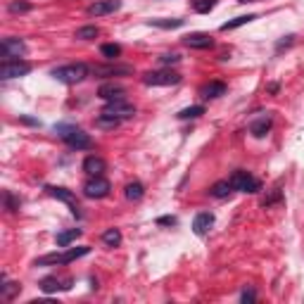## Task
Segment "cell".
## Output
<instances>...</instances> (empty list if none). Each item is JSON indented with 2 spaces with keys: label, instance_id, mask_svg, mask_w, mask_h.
<instances>
[{
  "label": "cell",
  "instance_id": "cell-1",
  "mask_svg": "<svg viewBox=\"0 0 304 304\" xmlns=\"http://www.w3.org/2000/svg\"><path fill=\"white\" fill-rule=\"evenodd\" d=\"M91 74V67L83 64V62H74V64H64V67H57L52 69L50 76H55L60 83H67V86H74V83H81L86 76Z\"/></svg>",
  "mask_w": 304,
  "mask_h": 304
},
{
  "label": "cell",
  "instance_id": "cell-2",
  "mask_svg": "<svg viewBox=\"0 0 304 304\" xmlns=\"http://www.w3.org/2000/svg\"><path fill=\"white\" fill-rule=\"evenodd\" d=\"M91 252V247H69V250H64V252H52V254H46V257L36 259L33 261V266H57V264H72L76 259L86 257Z\"/></svg>",
  "mask_w": 304,
  "mask_h": 304
},
{
  "label": "cell",
  "instance_id": "cell-3",
  "mask_svg": "<svg viewBox=\"0 0 304 304\" xmlns=\"http://www.w3.org/2000/svg\"><path fill=\"white\" fill-rule=\"evenodd\" d=\"M55 131L60 133V138L72 148V150H88L93 145L91 136L83 131V128H78V126H55Z\"/></svg>",
  "mask_w": 304,
  "mask_h": 304
},
{
  "label": "cell",
  "instance_id": "cell-4",
  "mask_svg": "<svg viewBox=\"0 0 304 304\" xmlns=\"http://www.w3.org/2000/svg\"><path fill=\"white\" fill-rule=\"evenodd\" d=\"M228 181L233 185V190H238V193H250V195H254V193L261 190V183H259L250 171H245V169L233 171V176H230Z\"/></svg>",
  "mask_w": 304,
  "mask_h": 304
},
{
  "label": "cell",
  "instance_id": "cell-5",
  "mask_svg": "<svg viewBox=\"0 0 304 304\" xmlns=\"http://www.w3.org/2000/svg\"><path fill=\"white\" fill-rule=\"evenodd\" d=\"M183 76L178 72H171V69H159V72H148L143 74V83L145 86H176L181 83Z\"/></svg>",
  "mask_w": 304,
  "mask_h": 304
},
{
  "label": "cell",
  "instance_id": "cell-6",
  "mask_svg": "<svg viewBox=\"0 0 304 304\" xmlns=\"http://www.w3.org/2000/svg\"><path fill=\"white\" fill-rule=\"evenodd\" d=\"M100 114H102V117H112V119L124 122V119H133V117H136V107L128 105L126 100H114V102H107L105 109H102Z\"/></svg>",
  "mask_w": 304,
  "mask_h": 304
},
{
  "label": "cell",
  "instance_id": "cell-7",
  "mask_svg": "<svg viewBox=\"0 0 304 304\" xmlns=\"http://www.w3.org/2000/svg\"><path fill=\"white\" fill-rule=\"evenodd\" d=\"M109 190H112V185L105 176H91V181H86L83 185V195L88 200H102L109 195Z\"/></svg>",
  "mask_w": 304,
  "mask_h": 304
},
{
  "label": "cell",
  "instance_id": "cell-8",
  "mask_svg": "<svg viewBox=\"0 0 304 304\" xmlns=\"http://www.w3.org/2000/svg\"><path fill=\"white\" fill-rule=\"evenodd\" d=\"M31 72V64L24 60H7L0 62V78L10 81V78H19V76H26Z\"/></svg>",
  "mask_w": 304,
  "mask_h": 304
},
{
  "label": "cell",
  "instance_id": "cell-9",
  "mask_svg": "<svg viewBox=\"0 0 304 304\" xmlns=\"http://www.w3.org/2000/svg\"><path fill=\"white\" fill-rule=\"evenodd\" d=\"M0 55H2V62L7 60H22L26 55V46L22 38H5L0 43Z\"/></svg>",
  "mask_w": 304,
  "mask_h": 304
},
{
  "label": "cell",
  "instance_id": "cell-10",
  "mask_svg": "<svg viewBox=\"0 0 304 304\" xmlns=\"http://www.w3.org/2000/svg\"><path fill=\"white\" fill-rule=\"evenodd\" d=\"M46 193L50 195V198L60 200V202H67V204L72 207V214H74V216H81L78 204H76V195L69 190V188H62V185H46Z\"/></svg>",
  "mask_w": 304,
  "mask_h": 304
},
{
  "label": "cell",
  "instance_id": "cell-11",
  "mask_svg": "<svg viewBox=\"0 0 304 304\" xmlns=\"http://www.w3.org/2000/svg\"><path fill=\"white\" fill-rule=\"evenodd\" d=\"M91 74L98 76V78H107V76H128L133 74V67L128 64H98V67H91Z\"/></svg>",
  "mask_w": 304,
  "mask_h": 304
},
{
  "label": "cell",
  "instance_id": "cell-12",
  "mask_svg": "<svg viewBox=\"0 0 304 304\" xmlns=\"http://www.w3.org/2000/svg\"><path fill=\"white\" fill-rule=\"evenodd\" d=\"M124 95H126V91H124V86H119V83H102V86L98 88V98H100V100H105V102L126 100Z\"/></svg>",
  "mask_w": 304,
  "mask_h": 304
},
{
  "label": "cell",
  "instance_id": "cell-13",
  "mask_svg": "<svg viewBox=\"0 0 304 304\" xmlns=\"http://www.w3.org/2000/svg\"><path fill=\"white\" fill-rule=\"evenodd\" d=\"M122 10V0H100V2H93L88 7V15L93 17H105V15H112Z\"/></svg>",
  "mask_w": 304,
  "mask_h": 304
},
{
  "label": "cell",
  "instance_id": "cell-14",
  "mask_svg": "<svg viewBox=\"0 0 304 304\" xmlns=\"http://www.w3.org/2000/svg\"><path fill=\"white\" fill-rule=\"evenodd\" d=\"M183 46L193 48V50H207V48L214 46V38L209 33H190L183 38Z\"/></svg>",
  "mask_w": 304,
  "mask_h": 304
},
{
  "label": "cell",
  "instance_id": "cell-15",
  "mask_svg": "<svg viewBox=\"0 0 304 304\" xmlns=\"http://www.w3.org/2000/svg\"><path fill=\"white\" fill-rule=\"evenodd\" d=\"M214 226V214L212 212H200L195 219H193V230L198 235H207L209 228Z\"/></svg>",
  "mask_w": 304,
  "mask_h": 304
},
{
  "label": "cell",
  "instance_id": "cell-16",
  "mask_svg": "<svg viewBox=\"0 0 304 304\" xmlns=\"http://www.w3.org/2000/svg\"><path fill=\"white\" fill-rule=\"evenodd\" d=\"M105 159L102 157H95V154H91V157H86L83 159V171L88 174V176H102L105 174Z\"/></svg>",
  "mask_w": 304,
  "mask_h": 304
},
{
  "label": "cell",
  "instance_id": "cell-17",
  "mask_svg": "<svg viewBox=\"0 0 304 304\" xmlns=\"http://www.w3.org/2000/svg\"><path fill=\"white\" fill-rule=\"evenodd\" d=\"M200 95H202V98H207V100L221 98V95H226V83H224V81H209L207 86H202Z\"/></svg>",
  "mask_w": 304,
  "mask_h": 304
},
{
  "label": "cell",
  "instance_id": "cell-18",
  "mask_svg": "<svg viewBox=\"0 0 304 304\" xmlns=\"http://www.w3.org/2000/svg\"><path fill=\"white\" fill-rule=\"evenodd\" d=\"M230 193H233V185H230V181H216L212 185V190H209V195L216 198V200H226Z\"/></svg>",
  "mask_w": 304,
  "mask_h": 304
},
{
  "label": "cell",
  "instance_id": "cell-19",
  "mask_svg": "<svg viewBox=\"0 0 304 304\" xmlns=\"http://www.w3.org/2000/svg\"><path fill=\"white\" fill-rule=\"evenodd\" d=\"M124 195H126V200H131V202H138V200H143V195H145V188H143V183L133 181L124 188Z\"/></svg>",
  "mask_w": 304,
  "mask_h": 304
},
{
  "label": "cell",
  "instance_id": "cell-20",
  "mask_svg": "<svg viewBox=\"0 0 304 304\" xmlns=\"http://www.w3.org/2000/svg\"><path fill=\"white\" fill-rule=\"evenodd\" d=\"M269 131H271V119H259V122H254L252 126H250V133H252L254 138L269 136Z\"/></svg>",
  "mask_w": 304,
  "mask_h": 304
},
{
  "label": "cell",
  "instance_id": "cell-21",
  "mask_svg": "<svg viewBox=\"0 0 304 304\" xmlns=\"http://www.w3.org/2000/svg\"><path fill=\"white\" fill-rule=\"evenodd\" d=\"M254 19H257V15H240V17H235V19H230V22H226V24H221V31H233V29H238V26H243V24L254 22Z\"/></svg>",
  "mask_w": 304,
  "mask_h": 304
},
{
  "label": "cell",
  "instance_id": "cell-22",
  "mask_svg": "<svg viewBox=\"0 0 304 304\" xmlns=\"http://www.w3.org/2000/svg\"><path fill=\"white\" fill-rule=\"evenodd\" d=\"M102 243L107 247H119L122 245V233H119V228H107L105 233H102Z\"/></svg>",
  "mask_w": 304,
  "mask_h": 304
},
{
  "label": "cell",
  "instance_id": "cell-23",
  "mask_svg": "<svg viewBox=\"0 0 304 304\" xmlns=\"http://www.w3.org/2000/svg\"><path fill=\"white\" fill-rule=\"evenodd\" d=\"M19 290H22L19 283H7L5 276H2V285H0V297H2V300H12Z\"/></svg>",
  "mask_w": 304,
  "mask_h": 304
},
{
  "label": "cell",
  "instance_id": "cell-24",
  "mask_svg": "<svg viewBox=\"0 0 304 304\" xmlns=\"http://www.w3.org/2000/svg\"><path fill=\"white\" fill-rule=\"evenodd\" d=\"M38 285H41V290H43L46 295H52V292H57V290H64V285H62V283L57 280V278H55V276H50V278H43V280H41Z\"/></svg>",
  "mask_w": 304,
  "mask_h": 304
},
{
  "label": "cell",
  "instance_id": "cell-25",
  "mask_svg": "<svg viewBox=\"0 0 304 304\" xmlns=\"http://www.w3.org/2000/svg\"><path fill=\"white\" fill-rule=\"evenodd\" d=\"M78 235H81V228H72V230L57 233V247H67L69 243H74Z\"/></svg>",
  "mask_w": 304,
  "mask_h": 304
},
{
  "label": "cell",
  "instance_id": "cell-26",
  "mask_svg": "<svg viewBox=\"0 0 304 304\" xmlns=\"http://www.w3.org/2000/svg\"><path fill=\"white\" fill-rule=\"evenodd\" d=\"M150 26H157V29H181L183 19H150Z\"/></svg>",
  "mask_w": 304,
  "mask_h": 304
},
{
  "label": "cell",
  "instance_id": "cell-27",
  "mask_svg": "<svg viewBox=\"0 0 304 304\" xmlns=\"http://www.w3.org/2000/svg\"><path fill=\"white\" fill-rule=\"evenodd\" d=\"M204 114V107L202 105H193V107H185V109H181L176 117L178 119H198V117H202Z\"/></svg>",
  "mask_w": 304,
  "mask_h": 304
},
{
  "label": "cell",
  "instance_id": "cell-28",
  "mask_svg": "<svg viewBox=\"0 0 304 304\" xmlns=\"http://www.w3.org/2000/svg\"><path fill=\"white\" fill-rule=\"evenodd\" d=\"M100 52H102V57L114 62L119 55H122V46H117V43H105V46L100 48Z\"/></svg>",
  "mask_w": 304,
  "mask_h": 304
},
{
  "label": "cell",
  "instance_id": "cell-29",
  "mask_svg": "<svg viewBox=\"0 0 304 304\" xmlns=\"http://www.w3.org/2000/svg\"><path fill=\"white\" fill-rule=\"evenodd\" d=\"M98 33H100L98 26H81V29H76V38L78 41H93V38H98Z\"/></svg>",
  "mask_w": 304,
  "mask_h": 304
},
{
  "label": "cell",
  "instance_id": "cell-30",
  "mask_svg": "<svg viewBox=\"0 0 304 304\" xmlns=\"http://www.w3.org/2000/svg\"><path fill=\"white\" fill-rule=\"evenodd\" d=\"M2 202H5V209H7V212H19V204H22V202H19V198H15L10 190L2 193Z\"/></svg>",
  "mask_w": 304,
  "mask_h": 304
},
{
  "label": "cell",
  "instance_id": "cell-31",
  "mask_svg": "<svg viewBox=\"0 0 304 304\" xmlns=\"http://www.w3.org/2000/svg\"><path fill=\"white\" fill-rule=\"evenodd\" d=\"M214 5H216V0H193V10L200 12V15H207V12H212Z\"/></svg>",
  "mask_w": 304,
  "mask_h": 304
},
{
  "label": "cell",
  "instance_id": "cell-32",
  "mask_svg": "<svg viewBox=\"0 0 304 304\" xmlns=\"http://www.w3.org/2000/svg\"><path fill=\"white\" fill-rule=\"evenodd\" d=\"M119 124H122L119 119H112V117H102V114H100V117L95 119V126H98V128H117Z\"/></svg>",
  "mask_w": 304,
  "mask_h": 304
},
{
  "label": "cell",
  "instance_id": "cell-33",
  "mask_svg": "<svg viewBox=\"0 0 304 304\" xmlns=\"http://www.w3.org/2000/svg\"><path fill=\"white\" fill-rule=\"evenodd\" d=\"M12 15H17V12H29L31 10V5L29 2H10V7H7Z\"/></svg>",
  "mask_w": 304,
  "mask_h": 304
},
{
  "label": "cell",
  "instance_id": "cell-34",
  "mask_svg": "<svg viewBox=\"0 0 304 304\" xmlns=\"http://www.w3.org/2000/svg\"><path fill=\"white\" fill-rule=\"evenodd\" d=\"M178 62H181V57L176 52H167V55L159 57V64H178Z\"/></svg>",
  "mask_w": 304,
  "mask_h": 304
},
{
  "label": "cell",
  "instance_id": "cell-35",
  "mask_svg": "<svg viewBox=\"0 0 304 304\" xmlns=\"http://www.w3.org/2000/svg\"><path fill=\"white\" fill-rule=\"evenodd\" d=\"M280 195H283V193H280V188H274V193H271V195H269V198L264 200V202H261V204H264V207H271V204H274V202H278V200H280Z\"/></svg>",
  "mask_w": 304,
  "mask_h": 304
},
{
  "label": "cell",
  "instance_id": "cell-36",
  "mask_svg": "<svg viewBox=\"0 0 304 304\" xmlns=\"http://www.w3.org/2000/svg\"><path fill=\"white\" fill-rule=\"evenodd\" d=\"M295 38H297V36H292V33H290V36H285L283 41H278V43H276V50L280 52L283 48H290V46H292V43H295Z\"/></svg>",
  "mask_w": 304,
  "mask_h": 304
},
{
  "label": "cell",
  "instance_id": "cell-37",
  "mask_svg": "<svg viewBox=\"0 0 304 304\" xmlns=\"http://www.w3.org/2000/svg\"><path fill=\"white\" fill-rule=\"evenodd\" d=\"M157 224H159V226H176V219H174V216H159Z\"/></svg>",
  "mask_w": 304,
  "mask_h": 304
},
{
  "label": "cell",
  "instance_id": "cell-38",
  "mask_svg": "<svg viewBox=\"0 0 304 304\" xmlns=\"http://www.w3.org/2000/svg\"><path fill=\"white\" fill-rule=\"evenodd\" d=\"M240 300H243L245 304H247V302H254V300H257V295H254V290H245L243 295H240Z\"/></svg>",
  "mask_w": 304,
  "mask_h": 304
},
{
  "label": "cell",
  "instance_id": "cell-39",
  "mask_svg": "<svg viewBox=\"0 0 304 304\" xmlns=\"http://www.w3.org/2000/svg\"><path fill=\"white\" fill-rule=\"evenodd\" d=\"M19 122L29 124V126H38V122H36V119H31V117H19Z\"/></svg>",
  "mask_w": 304,
  "mask_h": 304
},
{
  "label": "cell",
  "instance_id": "cell-40",
  "mask_svg": "<svg viewBox=\"0 0 304 304\" xmlns=\"http://www.w3.org/2000/svg\"><path fill=\"white\" fill-rule=\"evenodd\" d=\"M266 91H269V93H278V83H271V86H269Z\"/></svg>",
  "mask_w": 304,
  "mask_h": 304
},
{
  "label": "cell",
  "instance_id": "cell-41",
  "mask_svg": "<svg viewBox=\"0 0 304 304\" xmlns=\"http://www.w3.org/2000/svg\"><path fill=\"white\" fill-rule=\"evenodd\" d=\"M238 2H252V0H238Z\"/></svg>",
  "mask_w": 304,
  "mask_h": 304
}]
</instances>
